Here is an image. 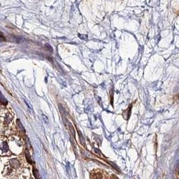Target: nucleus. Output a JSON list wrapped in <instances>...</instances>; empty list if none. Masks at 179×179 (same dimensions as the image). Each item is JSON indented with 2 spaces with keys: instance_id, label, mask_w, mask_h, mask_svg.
I'll return each instance as SVG.
<instances>
[{
  "instance_id": "f257e3e1",
  "label": "nucleus",
  "mask_w": 179,
  "mask_h": 179,
  "mask_svg": "<svg viewBox=\"0 0 179 179\" xmlns=\"http://www.w3.org/2000/svg\"><path fill=\"white\" fill-rule=\"evenodd\" d=\"M10 164L13 168H17L19 166V162L15 159H13V160H11L10 161Z\"/></svg>"
},
{
  "instance_id": "f03ea898",
  "label": "nucleus",
  "mask_w": 179,
  "mask_h": 179,
  "mask_svg": "<svg viewBox=\"0 0 179 179\" xmlns=\"http://www.w3.org/2000/svg\"><path fill=\"white\" fill-rule=\"evenodd\" d=\"M131 110H132V105H129V107L123 113V116L125 115H127V119H129V116H130V114H131Z\"/></svg>"
},
{
  "instance_id": "7ed1b4c3",
  "label": "nucleus",
  "mask_w": 179,
  "mask_h": 179,
  "mask_svg": "<svg viewBox=\"0 0 179 179\" xmlns=\"http://www.w3.org/2000/svg\"><path fill=\"white\" fill-rule=\"evenodd\" d=\"M0 102L4 105H7L8 104V101L5 99L4 96L1 93V92H0Z\"/></svg>"
},
{
  "instance_id": "20e7f679",
  "label": "nucleus",
  "mask_w": 179,
  "mask_h": 179,
  "mask_svg": "<svg viewBox=\"0 0 179 179\" xmlns=\"http://www.w3.org/2000/svg\"><path fill=\"white\" fill-rule=\"evenodd\" d=\"M77 132H78L79 136V140H80V143H81V144H83V146H85V140H84V137H83V135H82L81 132H80L79 130H77Z\"/></svg>"
},
{
  "instance_id": "39448f33",
  "label": "nucleus",
  "mask_w": 179,
  "mask_h": 179,
  "mask_svg": "<svg viewBox=\"0 0 179 179\" xmlns=\"http://www.w3.org/2000/svg\"><path fill=\"white\" fill-rule=\"evenodd\" d=\"M1 150L3 151V152H4L8 150V146L6 142H4L2 144V145L1 146Z\"/></svg>"
},
{
  "instance_id": "423d86ee",
  "label": "nucleus",
  "mask_w": 179,
  "mask_h": 179,
  "mask_svg": "<svg viewBox=\"0 0 179 179\" xmlns=\"http://www.w3.org/2000/svg\"><path fill=\"white\" fill-rule=\"evenodd\" d=\"M17 125H18V127H19V129L21 131H22L23 132H25V129H24V126H22V123L20 122L19 119H17Z\"/></svg>"
},
{
  "instance_id": "0eeeda50",
  "label": "nucleus",
  "mask_w": 179,
  "mask_h": 179,
  "mask_svg": "<svg viewBox=\"0 0 179 179\" xmlns=\"http://www.w3.org/2000/svg\"><path fill=\"white\" fill-rule=\"evenodd\" d=\"M26 160H27V161L29 163H30V164H33V162H32V160H31L30 156V154H29V153L28 151H26Z\"/></svg>"
},
{
  "instance_id": "6e6552de",
  "label": "nucleus",
  "mask_w": 179,
  "mask_h": 179,
  "mask_svg": "<svg viewBox=\"0 0 179 179\" xmlns=\"http://www.w3.org/2000/svg\"><path fill=\"white\" fill-rule=\"evenodd\" d=\"M33 174H34V177H35L36 179H38V177H39V176H38V170L36 169V168H34V169H33Z\"/></svg>"
},
{
  "instance_id": "1a4fd4ad",
  "label": "nucleus",
  "mask_w": 179,
  "mask_h": 179,
  "mask_svg": "<svg viewBox=\"0 0 179 179\" xmlns=\"http://www.w3.org/2000/svg\"><path fill=\"white\" fill-rule=\"evenodd\" d=\"M79 36L81 39H83V40H85V39L87 38V35H80V34H79Z\"/></svg>"
},
{
  "instance_id": "9d476101",
  "label": "nucleus",
  "mask_w": 179,
  "mask_h": 179,
  "mask_svg": "<svg viewBox=\"0 0 179 179\" xmlns=\"http://www.w3.org/2000/svg\"><path fill=\"white\" fill-rule=\"evenodd\" d=\"M5 40V38H4L2 36H0V41H3V40Z\"/></svg>"
}]
</instances>
